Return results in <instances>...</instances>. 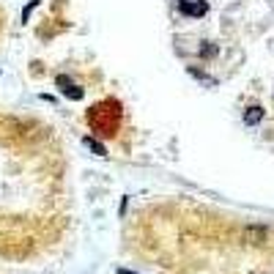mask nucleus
Listing matches in <instances>:
<instances>
[{
	"mask_svg": "<svg viewBox=\"0 0 274 274\" xmlns=\"http://www.w3.org/2000/svg\"><path fill=\"white\" fill-rule=\"evenodd\" d=\"M36 6H39V0H30L28 6H25V11H22V22H28V17L33 14V8H36Z\"/></svg>",
	"mask_w": 274,
	"mask_h": 274,
	"instance_id": "423d86ee",
	"label": "nucleus"
},
{
	"mask_svg": "<svg viewBox=\"0 0 274 274\" xmlns=\"http://www.w3.org/2000/svg\"><path fill=\"white\" fill-rule=\"evenodd\" d=\"M121 104L115 99H101L99 104H93V107L88 110V124L91 129H93V135H101V137H115V132H118L121 126Z\"/></svg>",
	"mask_w": 274,
	"mask_h": 274,
	"instance_id": "f257e3e1",
	"label": "nucleus"
},
{
	"mask_svg": "<svg viewBox=\"0 0 274 274\" xmlns=\"http://www.w3.org/2000/svg\"><path fill=\"white\" fill-rule=\"evenodd\" d=\"M60 93H63L66 99H72V101H80V99H83V96H85V91L80 88V85H69V88H63V91H60Z\"/></svg>",
	"mask_w": 274,
	"mask_h": 274,
	"instance_id": "20e7f679",
	"label": "nucleus"
},
{
	"mask_svg": "<svg viewBox=\"0 0 274 274\" xmlns=\"http://www.w3.org/2000/svg\"><path fill=\"white\" fill-rule=\"evenodd\" d=\"M200 55H203V58H214V55H217V47L206 44V47H200Z\"/></svg>",
	"mask_w": 274,
	"mask_h": 274,
	"instance_id": "0eeeda50",
	"label": "nucleus"
},
{
	"mask_svg": "<svg viewBox=\"0 0 274 274\" xmlns=\"http://www.w3.org/2000/svg\"><path fill=\"white\" fill-rule=\"evenodd\" d=\"M179 8L184 17H206L209 14V3L206 0H186V3H179Z\"/></svg>",
	"mask_w": 274,
	"mask_h": 274,
	"instance_id": "f03ea898",
	"label": "nucleus"
},
{
	"mask_svg": "<svg viewBox=\"0 0 274 274\" xmlns=\"http://www.w3.org/2000/svg\"><path fill=\"white\" fill-rule=\"evenodd\" d=\"M263 115H266V110L255 104V107H250V110L244 113V124H247V126H258V124L263 121Z\"/></svg>",
	"mask_w": 274,
	"mask_h": 274,
	"instance_id": "7ed1b4c3",
	"label": "nucleus"
},
{
	"mask_svg": "<svg viewBox=\"0 0 274 274\" xmlns=\"http://www.w3.org/2000/svg\"><path fill=\"white\" fill-rule=\"evenodd\" d=\"M85 145H88V148L93 151V154H99V156H107V148H104V145H101L99 140H96V137H85Z\"/></svg>",
	"mask_w": 274,
	"mask_h": 274,
	"instance_id": "39448f33",
	"label": "nucleus"
},
{
	"mask_svg": "<svg viewBox=\"0 0 274 274\" xmlns=\"http://www.w3.org/2000/svg\"><path fill=\"white\" fill-rule=\"evenodd\" d=\"M179 3H186V0H179Z\"/></svg>",
	"mask_w": 274,
	"mask_h": 274,
	"instance_id": "6e6552de",
	"label": "nucleus"
}]
</instances>
